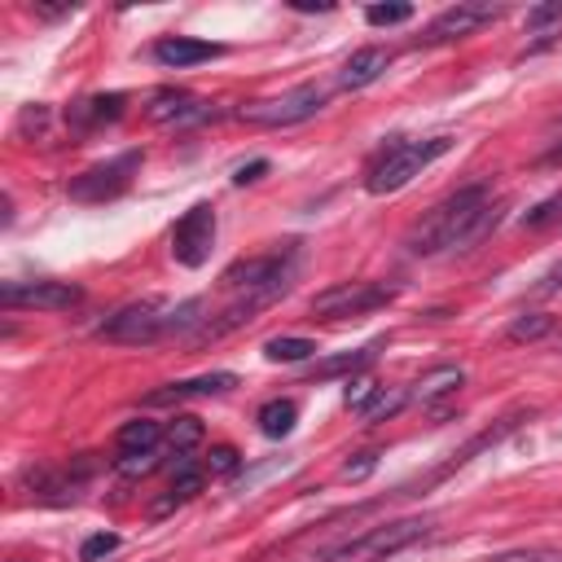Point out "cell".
<instances>
[{
    "label": "cell",
    "instance_id": "1",
    "mask_svg": "<svg viewBox=\"0 0 562 562\" xmlns=\"http://www.w3.org/2000/svg\"><path fill=\"white\" fill-rule=\"evenodd\" d=\"M501 224V202H492L487 184H465L435 202L404 237L408 255H443V250H465L483 241Z\"/></svg>",
    "mask_w": 562,
    "mask_h": 562
},
{
    "label": "cell",
    "instance_id": "2",
    "mask_svg": "<svg viewBox=\"0 0 562 562\" xmlns=\"http://www.w3.org/2000/svg\"><path fill=\"white\" fill-rule=\"evenodd\" d=\"M452 149V136H430V140H391L386 149H378V158L364 167V189L373 198L404 189L413 176H422L435 158H443Z\"/></svg>",
    "mask_w": 562,
    "mask_h": 562
},
{
    "label": "cell",
    "instance_id": "3",
    "mask_svg": "<svg viewBox=\"0 0 562 562\" xmlns=\"http://www.w3.org/2000/svg\"><path fill=\"white\" fill-rule=\"evenodd\" d=\"M426 531H430V518H422V514H413V518H395V522H382V527L360 531L356 540L329 544V549L316 553L312 562H386L391 553L417 544Z\"/></svg>",
    "mask_w": 562,
    "mask_h": 562
},
{
    "label": "cell",
    "instance_id": "4",
    "mask_svg": "<svg viewBox=\"0 0 562 562\" xmlns=\"http://www.w3.org/2000/svg\"><path fill=\"white\" fill-rule=\"evenodd\" d=\"M285 290H290V277H277V281L255 285V290H237L233 303H224L215 316H206V321L193 329V342L202 347V342H220V338H228L233 329H241L246 321H255V312H263L268 303H277Z\"/></svg>",
    "mask_w": 562,
    "mask_h": 562
},
{
    "label": "cell",
    "instance_id": "5",
    "mask_svg": "<svg viewBox=\"0 0 562 562\" xmlns=\"http://www.w3.org/2000/svg\"><path fill=\"white\" fill-rule=\"evenodd\" d=\"M321 105H325V92H321L316 83H299V88H290V92H281V97L246 101V105L237 110V119L250 123V127H290V123H303V119L321 114Z\"/></svg>",
    "mask_w": 562,
    "mask_h": 562
},
{
    "label": "cell",
    "instance_id": "6",
    "mask_svg": "<svg viewBox=\"0 0 562 562\" xmlns=\"http://www.w3.org/2000/svg\"><path fill=\"white\" fill-rule=\"evenodd\" d=\"M136 171H140V149H127V154H119V158H110V162H97V167H88L83 176H75V180L66 184V193H70L75 202H110V198H119V193L132 184Z\"/></svg>",
    "mask_w": 562,
    "mask_h": 562
},
{
    "label": "cell",
    "instance_id": "7",
    "mask_svg": "<svg viewBox=\"0 0 562 562\" xmlns=\"http://www.w3.org/2000/svg\"><path fill=\"white\" fill-rule=\"evenodd\" d=\"M395 294H400V285H386V281H338L312 299V312L316 316H360V312L386 307Z\"/></svg>",
    "mask_w": 562,
    "mask_h": 562
},
{
    "label": "cell",
    "instance_id": "8",
    "mask_svg": "<svg viewBox=\"0 0 562 562\" xmlns=\"http://www.w3.org/2000/svg\"><path fill=\"white\" fill-rule=\"evenodd\" d=\"M105 342H127V347H140V342H154L167 334V312L158 299H140V303H127L119 307L114 316H105V325L97 329Z\"/></svg>",
    "mask_w": 562,
    "mask_h": 562
},
{
    "label": "cell",
    "instance_id": "9",
    "mask_svg": "<svg viewBox=\"0 0 562 562\" xmlns=\"http://www.w3.org/2000/svg\"><path fill=\"white\" fill-rule=\"evenodd\" d=\"M211 246H215V211L206 202H198L171 228V259L180 268H202L211 259Z\"/></svg>",
    "mask_w": 562,
    "mask_h": 562
},
{
    "label": "cell",
    "instance_id": "10",
    "mask_svg": "<svg viewBox=\"0 0 562 562\" xmlns=\"http://www.w3.org/2000/svg\"><path fill=\"white\" fill-rule=\"evenodd\" d=\"M83 299L79 285L70 281H4L0 285V303L13 307H31V312H66Z\"/></svg>",
    "mask_w": 562,
    "mask_h": 562
},
{
    "label": "cell",
    "instance_id": "11",
    "mask_svg": "<svg viewBox=\"0 0 562 562\" xmlns=\"http://www.w3.org/2000/svg\"><path fill=\"white\" fill-rule=\"evenodd\" d=\"M145 114H149L154 123H162V127H189V123L215 119V105L202 101V97H193V92H184V88H158V92L149 97Z\"/></svg>",
    "mask_w": 562,
    "mask_h": 562
},
{
    "label": "cell",
    "instance_id": "12",
    "mask_svg": "<svg viewBox=\"0 0 562 562\" xmlns=\"http://www.w3.org/2000/svg\"><path fill=\"white\" fill-rule=\"evenodd\" d=\"M505 13V4H452V9H443L430 26H426V44H448V40H465V35H474L479 26H487V22H496Z\"/></svg>",
    "mask_w": 562,
    "mask_h": 562
},
{
    "label": "cell",
    "instance_id": "13",
    "mask_svg": "<svg viewBox=\"0 0 562 562\" xmlns=\"http://www.w3.org/2000/svg\"><path fill=\"white\" fill-rule=\"evenodd\" d=\"M290 255H294V250H290ZM290 255L281 259V250H277V255H250V259H237V263L224 268L220 281H224L228 290H255V285H268V281H277V277H294Z\"/></svg>",
    "mask_w": 562,
    "mask_h": 562
},
{
    "label": "cell",
    "instance_id": "14",
    "mask_svg": "<svg viewBox=\"0 0 562 562\" xmlns=\"http://www.w3.org/2000/svg\"><path fill=\"white\" fill-rule=\"evenodd\" d=\"M123 110H127V97L123 92H97V97L75 101L66 110V123H70V132H97V127L123 119Z\"/></svg>",
    "mask_w": 562,
    "mask_h": 562
},
{
    "label": "cell",
    "instance_id": "15",
    "mask_svg": "<svg viewBox=\"0 0 562 562\" xmlns=\"http://www.w3.org/2000/svg\"><path fill=\"white\" fill-rule=\"evenodd\" d=\"M237 386V373L220 369V373H202V378H184V382H167L158 391L145 395V404H180V400H193V395H224Z\"/></svg>",
    "mask_w": 562,
    "mask_h": 562
},
{
    "label": "cell",
    "instance_id": "16",
    "mask_svg": "<svg viewBox=\"0 0 562 562\" xmlns=\"http://www.w3.org/2000/svg\"><path fill=\"white\" fill-rule=\"evenodd\" d=\"M154 57L162 66H198V61H211V57H224V44H211V40H193V35H162L154 44Z\"/></svg>",
    "mask_w": 562,
    "mask_h": 562
},
{
    "label": "cell",
    "instance_id": "17",
    "mask_svg": "<svg viewBox=\"0 0 562 562\" xmlns=\"http://www.w3.org/2000/svg\"><path fill=\"white\" fill-rule=\"evenodd\" d=\"M386 66H391V53H386V48H378V44L356 48V53L342 61V70H338V88H342V92L369 88L373 79H382V75H386Z\"/></svg>",
    "mask_w": 562,
    "mask_h": 562
},
{
    "label": "cell",
    "instance_id": "18",
    "mask_svg": "<svg viewBox=\"0 0 562 562\" xmlns=\"http://www.w3.org/2000/svg\"><path fill=\"white\" fill-rule=\"evenodd\" d=\"M461 382H465V369H461V364H435V369H426V373L413 382L408 400H417V404H435V400L452 395Z\"/></svg>",
    "mask_w": 562,
    "mask_h": 562
},
{
    "label": "cell",
    "instance_id": "19",
    "mask_svg": "<svg viewBox=\"0 0 562 562\" xmlns=\"http://www.w3.org/2000/svg\"><path fill=\"white\" fill-rule=\"evenodd\" d=\"M162 439V426L149 422V417H132L119 426L114 443H119V457H132V452H154V443Z\"/></svg>",
    "mask_w": 562,
    "mask_h": 562
},
{
    "label": "cell",
    "instance_id": "20",
    "mask_svg": "<svg viewBox=\"0 0 562 562\" xmlns=\"http://www.w3.org/2000/svg\"><path fill=\"white\" fill-rule=\"evenodd\" d=\"M378 347H382V338H378V342H369V347H360V351H342V356L316 360V364L307 369V378H338V373H360L364 364H373Z\"/></svg>",
    "mask_w": 562,
    "mask_h": 562
},
{
    "label": "cell",
    "instance_id": "21",
    "mask_svg": "<svg viewBox=\"0 0 562 562\" xmlns=\"http://www.w3.org/2000/svg\"><path fill=\"white\" fill-rule=\"evenodd\" d=\"M255 422H259V430L268 435V439H285L290 430H294V422H299V404L294 400H268L259 413H255Z\"/></svg>",
    "mask_w": 562,
    "mask_h": 562
},
{
    "label": "cell",
    "instance_id": "22",
    "mask_svg": "<svg viewBox=\"0 0 562 562\" xmlns=\"http://www.w3.org/2000/svg\"><path fill=\"white\" fill-rule=\"evenodd\" d=\"M202 483H206V474H202L193 461H180V470L171 474V496H167V501H158V505H154V514H167V509H176L180 501L198 496V492H202Z\"/></svg>",
    "mask_w": 562,
    "mask_h": 562
},
{
    "label": "cell",
    "instance_id": "23",
    "mask_svg": "<svg viewBox=\"0 0 562 562\" xmlns=\"http://www.w3.org/2000/svg\"><path fill=\"white\" fill-rule=\"evenodd\" d=\"M404 404H408V391H400V386H378L373 400L360 408V417H364V422H382V417H395Z\"/></svg>",
    "mask_w": 562,
    "mask_h": 562
},
{
    "label": "cell",
    "instance_id": "24",
    "mask_svg": "<svg viewBox=\"0 0 562 562\" xmlns=\"http://www.w3.org/2000/svg\"><path fill=\"white\" fill-rule=\"evenodd\" d=\"M263 356L268 360H285V364H294V360H307V356H316V342L312 338H268L263 342Z\"/></svg>",
    "mask_w": 562,
    "mask_h": 562
},
{
    "label": "cell",
    "instance_id": "25",
    "mask_svg": "<svg viewBox=\"0 0 562 562\" xmlns=\"http://www.w3.org/2000/svg\"><path fill=\"white\" fill-rule=\"evenodd\" d=\"M206 303L202 299H184V303H176V307H167V334H184V329H198L206 316Z\"/></svg>",
    "mask_w": 562,
    "mask_h": 562
},
{
    "label": "cell",
    "instance_id": "26",
    "mask_svg": "<svg viewBox=\"0 0 562 562\" xmlns=\"http://www.w3.org/2000/svg\"><path fill=\"white\" fill-rule=\"evenodd\" d=\"M549 329H553V316H544V312H522V316L509 321V338H514V342H536V338H544Z\"/></svg>",
    "mask_w": 562,
    "mask_h": 562
},
{
    "label": "cell",
    "instance_id": "27",
    "mask_svg": "<svg viewBox=\"0 0 562 562\" xmlns=\"http://www.w3.org/2000/svg\"><path fill=\"white\" fill-rule=\"evenodd\" d=\"M202 435H206V430H202V422H198V417H189V413H184V417H176V422L167 426V443H171L176 452H189L193 443H202Z\"/></svg>",
    "mask_w": 562,
    "mask_h": 562
},
{
    "label": "cell",
    "instance_id": "28",
    "mask_svg": "<svg viewBox=\"0 0 562 562\" xmlns=\"http://www.w3.org/2000/svg\"><path fill=\"white\" fill-rule=\"evenodd\" d=\"M562 220V193H553V198H544L540 206H531L527 215H522V228H549V224H558Z\"/></svg>",
    "mask_w": 562,
    "mask_h": 562
},
{
    "label": "cell",
    "instance_id": "29",
    "mask_svg": "<svg viewBox=\"0 0 562 562\" xmlns=\"http://www.w3.org/2000/svg\"><path fill=\"white\" fill-rule=\"evenodd\" d=\"M364 18H369V26H400L413 18V4H369Z\"/></svg>",
    "mask_w": 562,
    "mask_h": 562
},
{
    "label": "cell",
    "instance_id": "30",
    "mask_svg": "<svg viewBox=\"0 0 562 562\" xmlns=\"http://www.w3.org/2000/svg\"><path fill=\"white\" fill-rule=\"evenodd\" d=\"M119 549V536L114 531H97V536H88L83 544H79V562H101V558H110Z\"/></svg>",
    "mask_w": 562,
    "mask_h": 562
},
{
    "label": "cell",
    "instance_id": "31",
    "mask_svg": "<svg viewBox=\"0 0 562 562\" xmlns=\"http://www.w3.org/2000/svg\"><path fill=\"white\" fill-rule=\"evenodd\" d=\"M487 562H562L558 549H544V544H531V549H509V553H496Z\"/></svg>",
    "mask_w": 562,
    "mask_h": 562
},
{
    "label": "cell",
    "instance_id": "32",
    "mask_svg": "<svg viewBox=\"0 0 562 562\" xmlns=\"http://www.w3.org/2000/svg\"><path fill=\"white\" fill-rule=\"evenodd\" d=\"M154 470H158V457H154V452L119 457V474H127V479H145V474H154Z\"/></svg>",
    "mask_w": 562,
    "mask_h": 562
},
{
    "label": "cell",
    "instance_id": "33",
    "mask_svg": "<svg viewBox=\"0 0 562 562\" xmlns=\"http://www.w3.org/2000/svg\"><path fill=\"white\" fill-rule=\"evenodd\" d=\"M237 465H241V457H237L233 443H215V448H211V461H206L211 474H233Z\"/></svg>",
    "mask_w": 562,
    "mask_h": 562
},
{
    "label": "cell",
    "instance_id": "34",
    "mask_svg": "<svg viewBox=\"0 0 562 562\" xmlns=\"http://www.w3.org/2000/svg\"><path fill=\"white\" fill-rule=\"evenodd\" d=\"M373 470H378V452L369 448V452H356V457L342 465V479H347V483H360V479H369Z\"/></svg>",
    "mask_w": 562,
    "mask_h": 562
},
{
    "label": "cell",
    "instance_id": "35",
    "mask_svg": "<svg viewBox=\"0 0 562 562\" xmlns=\"http://www.w3.org/2000/svg\"><path fill=\"white\" fill-rule=\"evenodd\" d=\"M373 391H378V382H369V378H356V382H347V391H342V404L360 413V408L373 400Z\"/></svg>",
    "mask_w": 562,
    "mask_h": 562
},
{
    "label": "cell",
    "instance_id": "36",
    "mask_svg": "<svg viewBox=\"0 0 562 562\" xmlns=\"http://www.w3.org/2000/svg\"><path fill=\"white\" fill-rule=\"evenodd\" d=\"M544 22H562V0L540 4V9H531V13H527V26H544Z\"/></svg>",
    "mask_w": 562,
    "mask_h": 562
},
{
    "label": "cell",
    "instance_id": "37",
    "mask_svg": "<svg viewBox=\"0 0 562 562\" xmlns=\"http://www.w3.org/2000/svg\"><path fill=\"white\" fill-rule=\"evenodd\" d=\"M263 171H268V158H255V162L237 167V176H233V180H237V184H255V180H259Z\"/></svg>",
    "mask_w": 562,
    "mask_h": 562
},
{
    "label": "cell",
    "instance_id": "38",
    "mask_svg": "<svg viewBox=\"0 0 562 562\" xmlns=\"http://www.w3.org/2000/svg\"><path fill=\"white\" fill-rule=\"evenodd\" d=\"M558 290H562V259H558V263H553V268H549V272L540 277L536 294H558Z\"/></svg>",
    "mask_w": 562,
    "mask_h": 562
},
{
    "label": "cell",
    "instance_id": "39",
    "mask_svg": "<svg viewBox=\"0 0 562 562\" xmlns=\"http://www.w3.org/2000/svg\"><path fill=\"white\" fill-rule=\"evenodd\" d=\"M540 167H562V140H558L549 154H540Z\"/></svg>",
    "mask_w": 562,
    "mask_h": 562
},
{
    "label": "cell",
    "instance_id": "40",
    "mask_svg": "<svg viewBox=\"0 0 562 562\" xmlns=\"http://www.w3.org/2000/svg\"><path fill=\"white\" fill-rule=\"evenodd\" d=\"M294 9H299V13H329L334 4H312V0H294Z\"/></svg>",
    "mask_w": 562,
    "mask_h": 562
}]
</instances>
